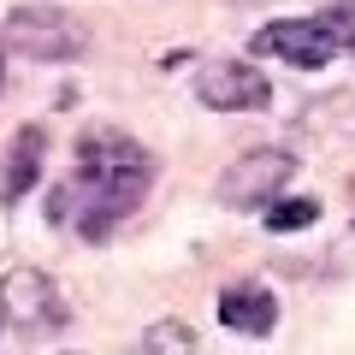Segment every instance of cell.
Returning a JSON list of instances; mask_svg holds the SVG:
<instances>
[{"mask_svg":"<svg viewBox=\"0 0 355 355\" xmlns=\"http://www.w3.org/2000/svg\"><path fill=\"white\" fill-rule=\"evenodd\" d=\"M154 184V154L137 137L113 125H95L77 137V172L65 184H53L48 196V219H71L77 237L101 249L142 202Z\"/></svg>","mask_w":355,"mask_h":355,"instance_id":"1","label":"cell"},{"mask_svg":"<svg viewBox=\"0 0 355 355\" xmlns=\"http://www.w3.org/2000/svg\"><path fill=\"white\" fill-rule=\"evenodd\" d=\"M0 42H6V53L42 60V65H71L89 53V30L60 6H12L0 24Z\"/></svg>","mask_w":355,"mask_h":355,"instance_id":"2","label":"cell"},{"mask_svg":"<svg viewBox=\"0 0 355 355\" xmlns=\"http://www.w3.org/2000/svg\"><path fill=\"white\" fill-rule=\"evenodd\" d=\"M296 178V154L284 148H249L219 172L214 184V202L231 207V214H266V207L284 196V184Z\"/></svg>","mask_w":355,"mask_h":355,"instance_id":"3","label":"cell"},{"mask_svg":"<svg viewBox=\"0 0 355 355\" xmlns=\"http://www.w3.org/2000/svg\"><path fill=\"white\" fill-rule=\"evenodd\" d=\"M261 60H284V65H296V71H326L331 60L343 53V24H338V12H314V18H279V24H266V30H254V42H249Z\"/></svg>","mask_w":355,"mask_h":355,"instance_id":"4","label":"cell"},{"mask_svg":"<svg viewBox=\"0 0 355 355\" xmlns=\"http://www.w3.org/2000/svg\"><path fill=\"white\" fill-rule=\"evenodd\" d=\"M196 101L207 113H266L272 107V83L249 60H207L196 71Z\"/></svg>","mask_w":355,"mask_h":355,"instance_id":"5","label":"cell"},{"mask_svg":"<svg viewBox=\"0 0 355 355\" xmlns=\"http://www.w3.org/2000/svg\"><path fill=\"white\" fill-rule=\"evenodd\" d=\"M0 308H6V326L30 331V338L65 326V302H60V291H53V279L42 266H12L0 279Z\"/></svg>","mask_w":355,"mask_h":355,"instance_id":"6","label":"cell"},{"mask_svg":"<svg viewBox=\"0 0 355 355\" xmlns=\"http://www.w3.org/2000/svg\"><path fill=\"white\" fill-rule=\"evenodd\" d=\"M219 326L237 331V338H272L279 326V296L266 291L261 279H237L219 291Z\"/></svg>","mask_w":355,"mask_h":355,"instance_id":"7","label":"cell"},{"mask_svg":"<svg viewBox=\"0 0 355 355\" xmlns=\"http://www.w3.org/2000/svg\"><path fill=\"white\" fill-rule=\"evenodd\" d=\"M42 154H48V130H42V125H24V130L12 137V148H6V172H0V207L24 202V196L36 190Z\"/></svg>","mask_w":355,"mask_h":355,"instance_id":"8","label":"cell"},{"mask_svg":"<svg viewBox=\"0 0 355 355\" xmlns=\"http://www.w3.org/2000/svg\"><path fill=\"white\" fill-rule=\"evenodd\" d=\"M130 355H196V331L184 326V320H154V326L137 338Z\"/></svg>","mask_w":355,"mask_h":355,"instance_id":"9","label":"cell"},{"mask_svg":"<svg viewBox=\"0 0 355 355\" xmlns=\"http://www.w3.org/2000/svg\"><path fill=\"white\" fill-rule=\"evenodd\" d=\"M314 219H320V202H314V196H291V202H272V207H266L261 225L272 231V237H284V231H308Z\"/></svg>","mask_w":355,"mask_h":355,"instance_id":"10","label":"cell"},{"mask_svg":"<svg viewBox=\"0 0 355 355\" xmlns=\"http://www.w3.org/2000/svg\"><path fill=\"white\" fill-rule=\"evenodd\" d=\"M0 53H6V42H0ZM0 89H6V60H0Z\"/></svg>","mask_w":355,"mask_h":355,"instance_id":"11","label":"cell"},{"mask_svg":"<svg viewBox=\"0 0 355 355\" xmlns=\"http://www.w3.org/2000/svg\"><path fill=\"white\" fill-rule=\"evenodd\" d=\"M0 326H6V308H0Z\"/></svg>","mask_w":355,"mask_h":355,"instance_id":"12","label":"cell"}]
</instances>
